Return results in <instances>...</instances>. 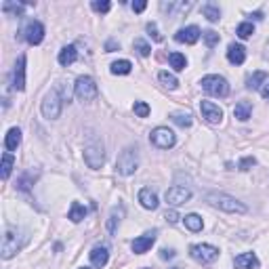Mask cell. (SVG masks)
<instances>
[{"label":"cell","mask_w":269,"mask_h":269,"mask_svg":"<svg viewBox=\"0 0 269 269\" xmlns=\"http://www.w3.org/2000/svg\"><path fill=\"white\" fill-rule=\"evenodd\" d=\"M206 202L213 208H219L223 213H229V215H244L248 213V208L244 202H240L238 198L229 196V194H221V191H210L206 194Z\"/></svg>","instance_id":"1"},{"label":"cell","mask_w":269,"mask_h":269,"mask_svg":"<svg viewBox=\"0 0 269 269\" xmlns=\"http://www.w3.org/2000/svg\"><path fill=\"white\" fill-rule=\"evenodd\" d=\"M139 168V151L137 147H124L116 160V172L122 177L134 175V170Z\"/></svg>","instance_id":"2"},{"label":"cell","mask_w":269,"mask_h":269,"mask_svg":"<svg viewBox=\"0 0 269 269\" xmlns=\"http://www.w3.org/2000/svg\"><path fill=\"white\" fill-rule=\"evenodd\" d=\"M63 101H65V99L59 95V86H57V89H53L51 93H46L44 99H42V105H40L42 116H44L46 120H57V118L61 116Z\"/></svg>","instance_id":"3"},{"label":"cell","mask_w":269,"mask_h":269,"mask_svg":"<svg viewBox=\"0 0 269 269\" xmlns=\"http://www.w3.org/2000/svg\"><path fill=\"white\" fill-rule=\"evenodd\" d=\"M84 162L86 166L93 168V170H99L105 162V149H103V143L97 137H91L89 143L84 145Z\"/></svg>","instance_id":"4"},{"label":"cell","mask_w":269,"mask_h":269,"mask_svg":"<svg viewBox=\"0 0 269 269\" xmlns=\"http://www.w3.org/2000/svg\"><path fill=\"white\" fill-rule=\"evenodd\" d=\"M74 95L78 97L80 101H93V99H97V95H99V86L97 82H95L91 76H78L76 78V84H74Z\"/></svg>","instance_id":"5"},{"label":"cell","mask_w":269,"mask_h":269,"mask_svg":"<svg viewBox=\"0 0 269 269\" xmlns=\"http://www.w3.org/2000/svg\"><path fill=\"white\" fill-rule=\"evenodd\" d=\"M19 248H21V234H19L17 227L8 225L4 229V234H2V259L8 261L11 257L17 255Z\"/></svg>","instance_id":"6"},{"label":"cell","mask_w":269,"mask_h":269,"mask_svg":"<svg viewBox=\"0 0 269 269\" xmlns=\"http://www.w3.org/2000/svg\"><path fill=\"white\" fill-rule=\"evenodd\" d=\"M202 89H204L208 95H213V97H227L229 95V84L223 76L219 74H208L202 78Z\"/></svg>","instance_id":"7"},{"label":"cell","mask_w":269,"mask_h":269,"mask_svg":"<svg viewBox=\"0 0 269 269\" xmlns=\"http://www.w3.org/2000/svg\"><path fill=\"white\" fill-rule=\"evenodd\" d=\"M149 141H151V145H156L158 149H170V147H175V143H177V134L168 127H156L149 133Z\"/></svg>","instance_id":"8"},{"label":"cell","mask_w":269,"mask_h":269,"mask_svg":"<svg viewBox=\"0 0 269 269\" xmlns=\"http://www.w3.org/2000/svg\"><path fill=\"white\" fill-rule=\"evenodd\" d=\"M189 257L202 265H208L219 259V248L213 244H194V246H189Z\"/></svg>","instance_id":"9"},{"label":"cell","mask_w":269,"mask_h":269,"mask_svg":"<svg viewBox=\"0 0 269 269\" xmlns=\"http://www.w3.org/2000/svg\"><path fill=\"white\" fill-rule=\"evenodd\" d=\"M164 200H166V204H170V206H181V204H185V202L191 200V191L187 187L172 185V187L166 189Z\"/></svg>","instance_id":"10"},{"label":"cell","mask_w":269,"mask_h":269,"mask_svg":"<svg viewBox=\"0 0 269 269\" xmlns=\"http://www.w3.org/2000/svg\"><path fill=\"white\" fill-rule=\"evenodd\" d=\"M21 34H23V38L27 40V44L36 46V44H40L44 40V25L40 21H27V25L23 27Z\"/></svg>","instance_id":"11"},{"label":"cell","mask_w":269,"mask_h":269,"mask_svg":"<svg viewBox=\"0 0 269 269\" xmlns=\"http://www.w3.org/2000/svg\"><path fill=\"white\" fill-rule=\"evenodd\" d=\"M200 112H202V118H206V122L210 124H221V120H223V110L213 101H206V99L200 101Z\"/></svg>","instance_id":"12"},{"label":"cell","mask_w":269,"mask_h":269,"mask_svg":"<svg viewBox=\"0 0 269 269\" xmlns=\"http://www.w3.org/2000/svg\"><path fill=\"white\" fill-rule=\"evenodd\" d=\"M153 242H156V232H147V234H143L139 238H134L131 248H133L134 255H143V253H147L149 248L153 246Z\"/></svg>","instance_id":"13"},{"label":"cell","mask_w":269,"mask_h":269,"mask_svg":"<svg viewBox=\"0 0 269 269\" xmlns=\"http://www.w3.org/2000/svg\"><path fill=\"white\" fill-rule=\"evenodd\" d=\"M200 27L198 25H187V27H181V30L175 34V40L177 42H185V44H196L200 40Z\"/></svg>","instance_id":"14"},{"label":"cell","mask_w":269,"mask_h":269,"mask_svg":"<svg viewBox=\"0 0 269 269\" xmlns=\"http://www.w3.org/2000/svg\"><path fill=\"white\" fill-rule=\"evenodd\" d=\"M13 89L15 91L25 89V55L19 57L15 67H13Z\"/></svg>","instance_id":"15"},{"label":"cell","mask_w":269,"mask_h":269,"mask_svg":"<svg viewBox=\"0 0 269 269\" xmlns=\"http://www.w3.org/2000/svg\"><path fill=\"white\" fill-rule=\"evenodd\" d=\"M89 257H91L93 267L101 269V267L108 265V261H110V251H108V246H95L93 251L89 253Z\"/></svg>","instance_id":"16"},{"label":"cell","mask_w":269,"mask_h":269,"mask_svg":"<svg viewBox=\"0 0 269 269\" xmlns=\"http://www.w3.org/2000/svg\"><path fill=\"white\" fill-rule=\"evenodd\" d=\"M234 265H236V269H259L261 263H259L255 253H242L234 259Z\"/></svg>","instance_id":"17"},{"label":"cell","mask_w":269,"mask_h":269,"mask_svg":"<svg viewBox=\"0 0 269 269\" xmlns=\"http://www.w3.org/2000/svg\"><path fill=\"white\" fill-rule=\"evenodd\" d=\"M139 202H141V206L145 208V210H156L158 208V196H156V191H151L149 187H143L139 191Z\"/></svg>","instance_id":"18"},{"label":"cell","mask_w":269,"mask_h":269,"mask_svg":"<svg viewBox=\"0 0 269 269\" xmlns=\"http://www.w3.org/2000/svg\"><path fill=\"white\" fill-rule=\"evenodd\" d=\"M227 59L229 63H234V65H242L246 61V49L242 44H229L227 46Z\"/></svg>","instance_id":"19"},{"label":"cell","mask_w":269,"mask_h":269,"mask_svg":"<svg viewBox=\"0 0 269 269\" xmlns=\"http://www.w3.org/2000/svg\"><path fill=\"white\" fill-rule=\"evenodd\" d=\"M122 217H124V206H114L112 213H110L108 223H105V227H108L110 234H116V232H118V225H120Z\"/></svg>","instance_id":"20"},{"label":"cell","mask_w":269,"mask_h":269,"mask_svg":"<svg viewBox=\"0 0 269 269\" xmlns=\"http://www.w3.org/2000/svg\"><path fill=\"white\" fill-rule=\"evenodd\" d=\"M19 145H21V131H19L17 127L8 129L6 137H4V147H6L8 151H17Z\"/></svg>","instance_id":"21"},{"label":"cell","mask_w":269,"mask_h":269,"mask_svg":"<svg viewBox=\"0 0 269 269\" xmlns=\"http://www.w3.org/2000/svg\"><path fill=\"white\" fill-rule=\"evenodd\" d=\"M76 59H78V51H76V46L70 44V46H63V49L59 51V57H57V61H59L63 67L72 65Z\"/></svg>","instance_id":"22"},{"label":"cell","mask_w":269,"mask_h":269,"mask_svg":"<svg viewBox=\"0 0 269 269\" xmlns=\"http://www.w3.org/2000/svg\"><path fill=\"white\" fill-rule=\"evenodd\" d=\"M32 4H36V2H4L2 4V11L6 15H11V17H21L23 8L25 6H32Z\"/></svg>","instance_id":"23"},{"label":"cell","mask_w":269,"mask_h":269,"mask_svg":"<svg viewBox=\"0 0 269 269\" xmlns=\"http://www.w3.org/2000/svg\"><path fill=\"white\" fill-rule=\"evenodd\" d=\"M265 82H267V74H265V72H255V74L248 76L246 89H248V91H257V89H261Z\"/></svg>","instance_id":"24"},{"label":"cell","mask_w":269,"mask_h":269,"mask_svg":"<svg viewBox=\"0 0 269 269\" xmlns=\"http://www.w3.org/2000/svg\"><path fill=\"white\" fill-rule=\"evenodd\" d=\"M251 114H253V105L248 103V101H240L236 108H234V116H236L240 122H246L248 118H251Z\"/></svg>","instance_id":"25"},{"label":"cell","mask_w":269,"mask_h":269,"mask_svg":"<svg viewBox=\"0 0 269 269\" xmlns=\"http://www.w3.org/2000/svg\"><path fill=\"white\" fill-rule=\"evenodd\" d=\"M170 120L175 122L177 127H181V129H189L191 124H194L189 112H172V114H170Z\"/></svg>","instance_id":"26"},{"label":"cell","mask_w":269,"mask_h":269,"mask_svg":"<svg viewBox=\"0 0 269 269\" xmlns=\"http://www.w3.org/2000/svg\"><path fill=\"white\" fill-rule=\"evenodd\" d=\"M131 70H133V63H131L129 59L114 61V63L110 65V72H112L114 76H127V74H131Z\"/></svg>","instance_id":"27"},{"label":"cell","mask_w":269,"mask_h":269,"mask_svg":"<svg viewBox=\"0 0 269 269\" xmlns=\"http://www.w3.org/2000/svg\"><path fill=\"white\" fill-rule=\"evenodd\" d=\"M183 223H185V227L189 229V232H202V227H204V223H202V217L200 215H196V213H189V215H185L183 217Z\"/></svg>","instance_id":"28"},{"label":"cell","mask_w":269,"mask_h":269,"mask_svg":"<svg viewBox=\"0 0 269 269\" xmlns=\"http://www.w3.org/2000/svg\"><path fill=\"white\" fill-rule=\"evenodd\" d=\"M84 217H86V208L80 204V202H72L70 213H67V219H70L72 223H80Z\"/></svg>","instance_id":"29"},{"label":"cell","mask_w":269,"mask_h":269,"mask_svg":"<svg viewBox=\"0 0 269 269\" xmlns=\"http://www.w3.org/2000/svg\"><path fill=\"white\" fill-rule=\"evenodd\" d=\"M168 63H170V67L175 72H183L185 67H187V59H185V55L183 53H170L168 55Z\"/></svg>","instance_id":"30"},{"label":"cell","mask_w":269,"mask_h":269,"mask_svg":"<svg viewBox=\"0 0 269 269\" xmlns=\"http://www.w3.org/2000/svg\"><path fill=\"white\" fill-rule=\"evenodd\" d=\"M13 166H15V158H13V153L11 151H6V153H2V179L6 181L8 177H11V170H13Z\"/></svg>","instance_id":"31"},{"label":"cell","mask_w":269,"mask_h":269,"mask_svg":"<svg viewBox=\"0 0 269 269\" xmlns=\"http://www.w3.org/2000/svg\"><path fill=\"white\" fill-rule=\"evenodd\" d=\"M158 80L164 84L166 89H170V91H175L177 86H179L177 76H175V74H170V72H160V74H158Z\"/></svg>","instance_id":"32"},{"label":"cell","mask_w":269,"mask_h":269,"mask_svg":"<svg viewBox=\"0 0 269 269\" xmlns=\"http://www.w3.org/2000/svg\"><path fill=\"white\" fill-rule=\"evenodd\" d=\"M202 13H204V17L208 19V21H213V23H217L219 19H221V11H219V6L210 4V2H206L204 6H202Z\"/></svg>","instance_id":"33"},{"label":"cell","mask_w":269,"mask_h":269,"mask_svg":"<svg viewBox=\"0 0 269 269\" xmlns=\"http://www.w3.org/2000/svg\"><path fill=\"white\" fill-rule=\"evenodd\" d=\"M236 34L242 38V40H248V38H251L253 34H255V25L251 23V21H242L240 23L238 27H236Z\"/></svg>","instance_id":"34"},{"label":"cell","mask_w":269,"mask_h":269,"mask_svg":"<svg viewBox=\"0 0 269 269\" xmlns=\"http://www.w3.org/2000/svg\"><path fill=\"white\" fill-rule=\"evenodd\" d=\"M133 46H134V51H137L141 57H149V53H151V46L143 40V38H137V40L133 42Z\"/></svg>","instance_id":"35"},{"label":"cell","mask_w":269,"mask_h":269,"mask_svg":"<svg viewBox=\"0 0 269 269\" xmlns=\"http://www.w3.org/2000/svg\"><path fill=\"white\" fill-rule=\"evenodd\" d=\"M133 112L137 114L139 118H147V116H149V105H147L145 101H134Z\"/></svg>","instance_id":"36"},{"label":"cell","mask_w":269,"mask_h":269,"mask_svg":"<svg viewBox=\"0 0 269 269\" xmlns=\"http://www.w3.org/2000/svg\"><path fill=\"white\" fill-rule=\"evenodd\" d=\"M91 8H93V11H97V13H110L112 2H110V0H93Z\"/></svg>","instance_id":"37"},{"label":"cell","mask_w":269,"mask_h":269,"mask_svg":"<svg viewBox=\"0 0 269 269\" xmlns=\"http://www.w3.org/2000/svg\"><path fill=\"white\" fill-rule=\"evenodd\" d=\"M202 38H204V42H206L208 46H215V44H219V40H221V36H219L215 30H206V32H202Z\"/></svg>","instance_id":"38"},{"label":"cell","mask_w":269,"mask_h":269,"mask_svg":"<svg viewBox=\"0 0 269 269\" xmlns=\"http://www.w3.org/2000/svg\"><path fill=\"white\" fill-rule=\"evenodd\" d=\"M255 164H257V158H255V156H246V158H242V160H240L238 168L242 170V172H246V170H251Z\"/></svg>","instance_id":"39"},{"label":"cell","mask_w":269,"mask_h":269,"mask_svg":"<svg viewBox=\"0 0 269 269\" xmlns=\"http://www.w3.org/2000/svg\"><path fill=\"white\" fill-rule=\"evenodd\" d=\"M145 27H147L149 36H151V38H153V40H156V42H160V40H162V36H160V32H158V25L153 23V21H149V23H147Z\"/></svg>","instance_id":"40"},{"label":"cell","mask_w":269,"mask_h":269,"mask_svg":"<svg viewBox=\"0 0 269 269\" xmlns=\"http://www.w3.org/2000/svg\"><path fill=\"white\" fill-rule=\"evenodd\" d=\"M145 6H147L145 0H137V2H133V11L134 13H143L145 11Z\"/></svg>","instance_id":"41"},{"label":"cell","mask_w":269,"mask_h":269,"mask_svg":"<svg viewBox=\"0 0 269 269\" xmlns=\"http://www.w3.org/2000/svg\"><path fill=\"white\" fill-rule=\"evenodd\" d=\"M164 219H166V221H168V223L172 225V223H177V221H179L181 217H179V215L175 213V210H166V215H164Z\"/></svg>","instance_id":"42"},{"label":"cell","mask_w":269,"mask_h":269,"mask_svg":"<svg viewBox=\"0 0 269 269\" xmlns=\"http://www.w3.org/2000/svg\"><path fill=\"white\" fill-rule=\"evenodd\" d=\"M120 44L116 40H108V44H105V53H112V51H118Z\"/></svg>","instance_id":"43"},{"label":"cell","mask_w":269,"mask_h":269,"mask_svg":"<svg viewBox=\"0 0 269 269\" xmlns=\"http://www.w3.org/2000/svg\"><path fill=\"white\" fill-rule=\"evenodd\" d=\"M160 257H162V259H172V257H175V251H172V248H162Z\"/></svg>","instance_id":"44"},{"label":"cell","mask_w":269,"mask_h":269,"mask_svg":"<svg viewBox=\"0 0 269 269\" xmlns=\"http://www.w3.org/2000/svg\"><path fill=\"white\" fill-rule=\"evenodd\" d=\"M261 95H263V99H265V101H269V80L261 86Z\"/></svg>","instance_id":"45"},{"label":"cell","mask_w":269,"mask_h":269,"mask_svg":"<svg viewBox=\"0 0 269 269\" xmlns=\"http://www.w3.org/2000/svg\"><path fill=\"white\" fill-rule=\"evenodd\" d=\"M80 269H91V267H80Z\"/></svg>","instance_id":"46"},{"label":"cell","mask_w":269,"mask_h":269,"mask_svg":"<svg viewBox=\"0 0 269 269\" xmlns=\"http://www.w3.org/2000/svg\"><path fill=\"white\" fill-rule=\"evenodd\" d=\"M172 269H181V267H172Z\"/></svg>","instance_id":"47"},{"label":"cell","mask_w":269,"mask_h":269,"mask_svg":"<svg viewBox=\"0 0 269 269\" xmlns=\"http://www.w3.org/2000/svg\"><path fill=\"white\" fill-rule=\"evenodd\" d=\"M267 49H269V40H267Z\"/></svg>","instance_id":"48"}]
</instances>
